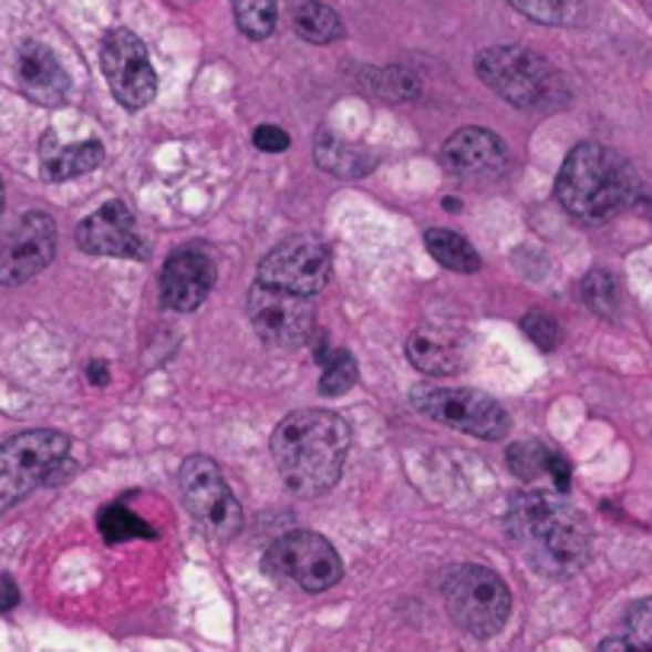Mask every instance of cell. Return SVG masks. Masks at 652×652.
Here are the masks:
<instances>
[{"label": "cell", "mask_w": 652, "mask_h": 652, "mask_svg": "<svg viewBox=\"0 0 652 652\" xmlns=\"http://www.w3.org/2000/svg\"><path fill=\"white\" fill-rule=\"evenodd\" d=\"M506 531L525 560L553 579L576 576L592 550L586 515L557 493H515L506 511Z\"/></svg>", "instance_id": "obj_1"}, {"label": "cell", "mask_w": 652, "mask_h": 652, "mask_svg": "<svg viewBox=\"0 0 652 652\" xmlns=\"http://www.w3.org/2000/svg\"><path fill=\"white\" fill-rule=\"evenodd\" d=\"M352 448V428L340 413L298 410L288 413L272 432V460L294 496H323L342 474Z\"/></svg>", "instance_id": "obj_2"}, {"label": "cell", "mask_w": 652, "mask_h": 652, "mask_svg": "<svg viewBox=\"0 0 652 652\" xmlns=\"http://www.w3.org/2000/svg\"><path fill=\"white\" fill-rule=\"evenodd\" d=\"M633 173L621 154L596 142L576 144L557 173V199L579 221H608L633 199Z\"/></svg>", "instance_id": "obj_3"}, {"label": "cell", "mask_w": 652, "mask_h": 652, "mask_svg": "<svg viewBox=\"0 0 652 652\" xmlns=\"http://www.w3.org/2000/svg\"><path fill=\"white\" fill-rule=\"evenodd\" d=\"M477 74L493 93L518 110H557L567 103L560 71L538 52L521 45H493L477 55Z\"/></svg>", "instance_id": "obj_4"}, {"label": "cell", "mask_w": 652, "mask_h": 652, "mask_svg": "<svg viewBox=\"0 0 652 652\" xmlns=\"http://www.w3.org/2000/svg\"><path fill=\"white\" fill-rule=\"evenodd\" d=\"M442 596H445L448 618L477 640H489L509 624L511 592L503 582V576L493 569L477 567V563L448 569L442 582Z\"/></svg>", "instance_id": "obj_5"}, {"label": "cell", "mask_w": 652, "mask_h": 652, "mask_svg": "<svg viewBox=\"0 0 652 652\" xmlns=\"http://www.w3.org/2000/svg\"><path fill=\"white\" fill-rule=\"evenodd\" d=\"M71 438L55 428H35L23 432L0 445V511L17 506L42 483L58 474V467L68 460Z\"/></svg>", "instance_id": "obj_6"}, {"label": "cell", "mask_w": 652, "mask_h": 652, "mask_svg": "<svg viewBox=\"0 0 652 652\" xmlns=\"http://www.w3.org/2000/svg\"><path fill=\"white\" fill-rule=\"evenodd\" d=\"M262 567L269 576L304 592H327L342 579L337 547L317 531H288L266 550Z\"/></svg>", "instance_id": "obj_7"}, {"label": "cell", "mask_w": 652, "mask_h": 652, "mask_svg": "<svg viewBox=\"0 0 652 652\" xmlns=\"http://www.w3.org/2000/svg\"><path fill=\"white\" fill-rule=\"evenodd\" d=\"M179 493H183L189 515L211 538L225 540L240 531V525H244L240 503L230 493L221 467L211 457H205V454L186 457V464L179 470Z\"/></svg>", "instance_id": "obj_8"}, {"label": "cell", "mask_w": 652, "mask_h": 652, "mask_svg": "<svg viewBox=\"0 0 652 652\" xmlns=\"http://www.w3.org/2000/svg\"><path fill=\"white\" fill-rule=\"evenodd\" d=\"M413 403L428 420L486 442L506 438L511 426L509 413L496 400L470 387H420L413 394Z\"/></svg>", "instance_id": "obj_9"}, {"label": "cell", "mask_w": 652, "mask_h": 652, "mask_svg": "<svg viewBox=\"0 0 652 652\" xmlns=\"http://www.w3.org/2000/svg\"><path fill=\"white\" fill-rule=\"evenodd\" d=\"M247 311L256 333L276 349H301L311 340L313 320H317L311 294H294L256 282L247 298Z\"/></svg>", "instance_id": "obj_10"}, {"label": "cell", "mask_w": 652, "mask_h": 652, "mask_svg": "<svg viewBox=\"0 0 652 652\" xmlns=\"http://www.w3.org/2000/svg\"><path fill=\"white\" fill-rule=\"evenodd\" d=\"M100 61H103V74L110 81V90L122 106L142 110L157 96V71H154L151 55L135 32L113 29L103 39Z\"/></svg>", "instance_id": "obj_11"}, {"label": "cell", "mask_w": 652, "mask_h": 652, "mask_svg": "<svg viewBox=\"0 0 652 652\" xmlns=\"http://www.w3.org/2000/svg\"><path fill=\"white\" fill-rule=\"evenodd\" d=\"M333 256L330 247L317 237H291L259 262V282L294 291V294H317L330 282Z\"/></svg>", "instance_id": "obj_12"}, {"label": "cell", "mask_w": 652, "mask_h": 652, "mask_svg": "<svg viewBox=\"0 0 652 652\" xmlns=\"http://www.w3.org/2000/svg\"><path fill=\"white\" fill-rule=\"evenodd\" d=\"M55 221L45 211H29L10 237L0 244V284H23L35 279L55 259Z\"/></svg>", "instance_id": "obj_13"}, {"label": "cell", "mask_w": 652, "mask_h": 652, "mask_svg": "<svg viewBox=\"0 0 652 652\" xmlns=\"http://www.w3.org/2000/svg\"><path fill=\"white\" fill-rule=\"evenodd\" d=\"M77 247L93 256H122V259H147V240L125 201H106L77 227Z\"/></svg>", "instance_id": "obj_14"}, {"label": "cell", "mask_w": 652, "mask_h": 652, "mask_svg": "<svg viewBox=\"0 0 652 652\" xmlns=\"http://www.w3.org/2000/svg\"><path fill=\"white\" fill-rule=\"evenodd\" d=\"M215 276H218V269H215L211 256L201 253L196 247H186L167 259L164 276H161V298L170 311H196L208 298V291L215 288Z\"/></svg>", "instance_id": "obj_15"}, {"label": "cell", "mask_w": 652, "mask_h": 652, "mask_svg": "<svg viewBox=\"0 0 652 652\" xmlns=\"http://www.w3.org/2000/svg\"><path fill=\"white\" fill-rule=\"evenodd\" d=\"M442 157L448 170L457 173L460 179H496L509 164V151L499 135L489 128H460L442 147Z\"/></svg>", "instance_id": "obj_16"}, {"label": "cell", "mask_w": 652, "mask_h": 652, "mask_svg": "<svg viewBox=\"0 0 652 652\" xmlns=\"http://www.w3.org/2000/svg\"><path fill=\"white\" fill-rule=\"evenodd\" d=\"M17 84L32 103L61 106L68 90H71V77H68L64 64L58 61V55L49 45L23 42L20 52H17Z\"/></svg>", "instance_id": "obj_17"}, {"label": "cell", "mask_w": 652, "mask_h": 652, "mask_svg": "<svg viewBox=\"0 0 652 652\" xmlns=\"http://www.w3.org/2000/svg\"><path fill=\"white\" fill-rule=\"evenodd\" d=\"M406 355L423 374H454L467 365V349L457 333L445 330H416L406 342Z\"/></svg>", "instance_id": "obj_18"}, {"label": "cell", "mask_w": 652, "mask_h": 652, "mask_svg": "<svg viewBox=\"0 0 652 652\" xmlns=\"http://www.w3.org/2000/svg\"><path fill=\"white\" fill-rule=\"evenodd\" d=\"M106 151L96 138H86V142L74 144H58L55 132H49L42 138V176L52 179V183H61V179H74V176H84V173L96 170L103 164Z\"/></svg>", "instance_id": "obj_19"}, {"label": "cell", "mask_w": 652, "mask_h": 652, "mask_svg": "<svg viewBox=\"0 0 652 652\" xmlns=\"http://www.w3.org/2000/svg\"><path fill=\"white\" fill-rule=\"evenodd\" d=\"M506 460H509V470L518 480H553V486L560 493L569 489V477H572L569 460L560 452H553V448H544L540 442H518V445H511Z\"/></svg>", "instance_id": "obj_20"}, {"label": "cell", "mask_w": 652, "mask_h": 652, "mask_svg": "<svg viewBox=\"0 0 652 652\" xmlns=\"http://www.w3.org/2000/svg\"><path fill=\"white\" fill-rule=\"evenodd\" d=\"M313 157H317V164H320L323 170L333 173V176H345V179H349V176H365V173L371 170V164H374L362 147L342 142L340 135H333V132H327V128L317 135Z\"/></svg>", "instance_id": "obj_21"}, {"label": "cell", "mask_w": 652, "mask_h": 652, "mask_svg": "<svg viewBox=\"0 0 652 652\" xmlns=\"http://www.w3.org/2000/svg\"><path fill=\"white\" fill-rule=\"evenodd\" d=\"M294 32L311 45H330L345 35L340 13L323 0H301L294 7Z\"/></svg>", "instance_id": "obj_22"}, {"label": "cell", "mask_w": 652, "mask_h": 652, "mask_svg": "<svg viewBox=\"0 0 652 652\" xmlns=\"http://www.w3.org/2000/svg\"><path fill=\"white\" fill-rule=\"evenodd\" d=\"M426 250L432 253L435 262H442V266L452 269V272L470 276V272L480 269V256H477V250H474L460 234H454V230H442V227L426 230Z\"/></svg>", "instance_id": "obj_23"}, {"label": "cell", "mask_w": 652, "mask_h": 652, "mask_svg": "<svg viewBox=\"0 0 652 652\" xmlns=\"http://www.w3.org/2000/svg\"><path fill=\"white\" fill-rule=\"evenodd\" d=\"M96 521H100V531H103V538L110 540V544H125V540L135 538H154V528H151L144 518H138L128 506H122V503L106 506V509L100 511Z\"/></svg>", "instance_id": "obj_24"}, {"label": "cell", "mask_w": 652, "mask_h": 652, "mask_svg": "<svg viewBox=\"0 0 652 652\" xmlns=\"http://www.w3.org/2000/svg\"><path fill=\"white\" fill-rule=\"evenodd\" d=\"M234 20L247 39H266L279 20V0H234Z\"/></svg>", "instance_id": "obj_25"}, {"label": "cell", "mask_w": 652, "mask_h": 652, "mask_svg": "<svg viewBox=\"0 0 652 652\" xmlns=\"http://www.w3.org/2000/svg\"><path fill=\"white\" fill-rule=\"evenodd\" d=\"M518 13H525L528 20L544 23V27H569L579 20L586 0H509Z\"/></svg>", "instance_id": "obj_26"}, {"label": "cell", "mask_w": 652, "mask_h": 652, "mask_svg": "<svg viewBox=\"0 0 652 652\" xmlns=\"http://www.w3.org/2000/svg\"><path fill=\"white\" fill-rule=\"evenodd\" d=\"M355 377H359V365H355V359H352L345 349H337V352L327 359V365H323L320 394H323V397H342L345 391H352Z\"/></svg>", "instance_id": "obj_27"}, {"label": "cell", "mask_w": 652, "mask_h": 652, "mask_svg": "<svg viewBox=\"0 0 652 652\" xmlns=\"http://www.w3.org/2000/svg\"><path fill=\"white\" fill-rule=\"evenodd\" d=\"M582 298H586V304H589L596 313H601V317H611L614 308H618L621 291H618V282H614V276H611V272L596 269V272H589V279L582 282Z\"/></svg>", "instance_id": "obj_28"}, {"label": "cell", "mask_w": 652, "mask_h": 652, "mask_svg": "<svg viewBox=\"0 0 652 652\" xmlns=\"http://www.w3.org/2000/svg\"><path fill=\"white\" fill-rule=\"evenodd\" d=\"M521 327H525V333H528L531 340L538 342V349H544V352L557 349V342H560V327H557L553 317H547L544 311H535L521 320Z\"/></svg>", "instance_id": "obj_29"}, {"label": "cell", "mask_w": 652, "mask_h": 652, "mask_svg": "<svg viewBox=\"0 0 652 652\" xmlns=\"http://www.w3.org/2000/svg\"><path fill=\"white\" fill-rule=\"evenodd\" d=\"M627 637H633V640H643V643H652V596L643 598V601H637L630 611H627L624 618V630Z\"/></svg>", "instance_id": "obj_30"}, {"label": "cell", "mask_w": 652, "mask_h": 652, "mask_svg": "<svg viewBox=\"0 0 652 652\" xmlns=\"http://www.w3.org/2000/svg\"><path fill=\"white\" fill-rule=\"evenodd\" d=\"M253 144L259 151H266V154H282V151H288L291 138L284 135L279 125H259L253 132Z\"/></svg>", "instance_id": "obj_31"}, {"label": "cell", "mask_w": 652, "mask_h": 652, "mask_svg": "<svg viewBox=\"0 0 652 652\" xmlns=\"http://www.w3.org/2000/svg\"><path fill=\"white\" fill-rule=\"evenodd\" d=\"M598 652H652V643H643V640H633V637H627V633H614V637H608Z\"/></svg>", "instance_id": "obj_32"}, {"label": "cell", "mask_w": 652, "mask_h": 652, "mask_svg": "<svg viewBox=\"0 0 652 652\" xmlns=\"http://www.w3.org/2000/svg\"><path fill=\"white\" fill-rule=\"evenodd\" d=\"M20 604V589L10 576H0V614L13 611Z\"/></svg>", "instance_id": "obj_33"}, {"label": "cell", "mask_w": 652, "mask_h": 652, "mask_svg": "<svg viewBox=\"0 0 652 652\" xmlns=\"http://www.w3.org/2000/svg\"><path fill=\"white\" fill-rule=\"evenodd\" d=\"M86 374H90L93 384H106V365H103V362H93V365L86 369Z\"/></svg>", "instance_id": "obj_34"}, {"label": "cell", "mask_w": 652, "mask_h": 652, "mask_svg": "<svg viewBox=\"0 0 652 652\" xmlns=\"http://www.w3.org/2000/svg\"><path fill=\"white\" fill-rule=\"evenodd\" d=\"M0 211H3V183H0Z\"/></svg>", "instance_id": "obj_35"}]
</instances>
